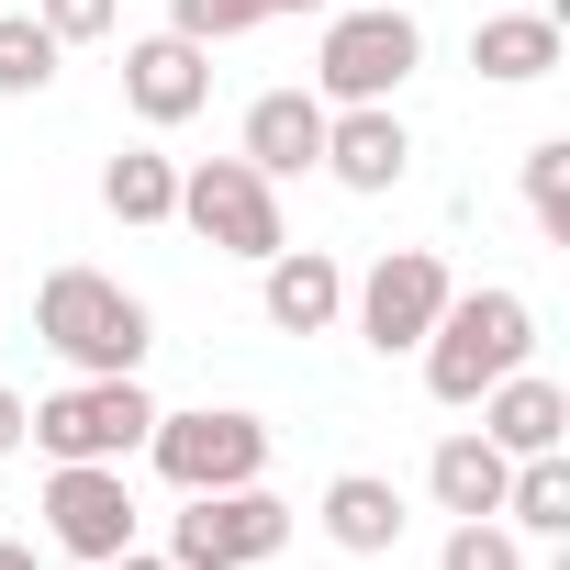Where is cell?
Returning <instances> with one entry per match:
<instances>
[{
    "label": "cell",
    "mask_w": 570,
    "mask_h": 570,
    "mask_svg": "<svg viewBox=\"0 0 570 570\" xmlns=\"http://www.w3.org/2000/svg\"><path fill=\"white\" fill-rule=\"evenodd\" d=\"M57 35L35 23V12H0V101H35V90H57Z\"/></svg>",
    "instance_id": "obj_20"
},
{
    "label": "cell",
    "mask_w": 570,
    "mask_h": 570,
    "mask_svg": "<svg viewBox=\"0 0 570 570\" xmlns=\"http://www.w3.org/2000/svg\"><path fill=\"white\" fill-rule=\"evenodd\" d=\"M146 425H157V403H146L135 381H68V392L23 403V436H35L46 459H135Z\"/></svg>",
    "instance_id": "obj_7"
},
{
    "label": "cell",
    "mask_w": 570,
    "mask_h": 570,
    "mask_svg": "<svg viewBox=\"0 0 570 570\" xmlns=\"http://www.w3.org/2000/svg\"><path fill=\"white\" fill-rule=\"evenodd\" d=\"M257 12H268V23H279V12H336V0H257Z\"/></svg>",
    "instance_id": "obj_28"
},
{
    "label": "cell",
    "mask_w": 570,
    "mask_h": 570,
    "mask_svg": "<svg viewBox=\"0 0 570 570\" xmlns=\"http://www.w3.org/2000/svg\"><path fill=\"white\" fill-rule=\"evenodd\" d=\"M235 157H246L257 179H303V168H325V90H257Z\"/></svg>",
    "instance_id": "obj_12"
},
{
    "label": "cell",
    "mask_w": 570,
    "mask_h": 570,
    "mask_svg": "<svg viewBox=\"0 0 570 570\" xmlns=\"http://www.w3.org/2000/svg\"><path fill=\"white\" fill-rule=\"evenodd\" d=\"M268 12L257 0H168V35H190V46H235V35H257Z\"/></svg>",
    "instance_id": "obj_23"
},
{
    "label": "cell",
    "mask_w": 570,
    "mask_h": 570,
    "mask_svg": "<svg viewBox=\"0 0 570 570\" xmlns=\"http://www.w3.org/2000/svg\"><path fill=\"white\" fill-rule=\"evenodd\" d=\"M325 537H336L347 559H392V548H403V492H392L381 470H336V481H325Z\"/></svg>",
    "instance_id": "obj_16"
},
{
    "label": "cell",
    "mask_w": 570,
    "mask_h": 570,
    "mask_svg": "<svg viewBox=\"0 0 570 570\" xmlns=\"http://www.w3.org/2000/svg\"><path fill=\"white\" fill-rule=\"evenodd\" d=\"M146 459H157L168 492H235V481H268V425L235 414V403L157 414V425H146Z\"/></svg>",
    "instance_id": "obj_4"
},
{
    "label": "cell",
    "mask_w": 570,
    "mask_h": 570,
    "mask_svg": "<svg viewBox=\"0 0 570 570\" xmlns=\"http://www.w3.org/2000/svg\"><path fill=\"white\" fill-rule=\"evenodd\" d=\"M292 548V503L268 481H235V492H179L168 514V570H257Z\"/></svg>",
    "instance_id": "obj_3"
},
{
    "label": "cell",
    "mask_w": 570,
    "mask_h": 570,
    "mask_svg": "<svg viewBox=\"0 0 570 570\" xmlns=\"http://www.w3.org/2000/svg\"><path fill=\"white\" fill-rule=\"evenodd\" d=\"M414 68H425V35H414L403 0H347V12L325 23V57H314L325 101H392Z\"/></svg>",
    "instance_id": "obj_5"
},
{
    "label": "cell",
    "mask_w": 570,
    "mask_h": 570,
    "mask_svg": "<svg viewBox=\"0 0 570 570\" xmlns=\"http://www.w3.org/2000/svg\"><path fill=\"white\" fill-rule=\"evenodd\" d=\"M12 448H23V392L0 381V459H12Z\"/></svg>",
    "instance_id": "obj_25"
},
{
    "label": "cell",
    "mask_w": 570,
    "mask_h": 570,
    "mask_svg": "<svg viewBox=\"0 0 570 570\" xmlns=\"http://www.w3.org/2000/svg\"><path fill=\"white\" fill-rule=\"evenodd\" d=\"M436 570H525V548H514V525H503V514H459V525H448V548H436Z\"/></svg>",
    "instance_id": "obj_22"
},
{
    "label": "cell",
    "mask_w": 570,
    "mask_h": 570,
    "mask_svg": "<svg viewBox=\"0 0 570 570\" xmlns=\"http://www.w3.org/2000/svg\"><path fill=\"white\" fill-rule=\"evenodd\" d=\"M425 392L448 403V414H470L503 370H525L537 358V303L525 292H503V279H481V292H448V314L425 325Z\"/></svg>",
    "instance_id": "obj_1"
},
{
    "label": "cell",
    "mask_w": 570,
    "mask_h": 570,
    "mask_svg": "<svg viewBox=\"0 0 570 570\" xmlns=\"http://www.w3.org/2000/svg\"><path fill=\"white\" fill-rule=\"evenodd\" d=\"M448 292H459V279H448V257H436V246H381V257H370V279L347 292V314H358V336H370L381 358H414V347H425V325L448 314Z\"/></svg>",
    "instance_id": "obj_8"
},
{
    "label": "cell",
    "mask_w": 570,
    "mask_h": 570,
    "mask_svg": "<svg viewBox=\"0 0 570 570\" xmlns=\"http://www.w3.org/2000/svg\"><path fill=\"white\" fill-rule=\"evenodd\" d=\"M101 570H168V559H146V548H112V559H101Z\"/></svg>",
    "instance_id": "obj_27"
},
{
    "label": "cell",
    "mask_w": 570,
    "mask_h": 570,
    "mask_svg": "<svg viewBox=\"0 0 570 570\" xmlns=\"http://www.w3.org/2000/svg\"><path fill=\"white\" fill-rule=\"evenodd\" d=\"M325 168H336V190L381 202V190L414 168V135H403V112H392V101H325Z\"/></svg>",
    "instance_id": "obj_10"
},
{
    "label": "cell",
    "mask_w": 570,
    "mask_h": 570,
    "mask_svg": "<svg viewBox=\"0 0 570 570\" xmlns=\"http://www.w3.org/2000/svg\"><path fill=\"white\" fill-rule=\"evenodd\" d=\"M101 213H112V224H179V168H168L157 146H124V157L101 168Z\"/></svg>",
    "instance_id": "obj_18"
},
{
    "label": "cell",
    "mask_w": 570,
    "mask_h": 570,
    "mask_svg": "<svg viewBox=\"0 0 570 570\" xmlns=\"http://www.w3.org/2000/svg\"><path fill=\"white\" fill-rule=\"evenodd\" d=\"M503 481H514V459H503L481 425L436 436V459H425V492H436L448 514H503Z\"/></svg>",
    "instance_id": "obj_17"
},
{
    "label": "cell",
    "mask_w": 570,
    "mask_h": 570,
    "mask_svg": "<svg viewBox=\"0 0 570 570\" xmlns=\"http://www.w3.org/2000/svg\"><path fill=\"white\" fill-rule=\"evenodd\" d=\"M0 570H46V559H35V548H23V537H0Z\"/></svg>",
    "instance_id": "obj_26"
},
{
    "label": "cell",
    "mask_w": 570,
    "mask_h": 570,
    "mask_svg": "<svg viewBox=\"0 0 570 570\" xmlns=\"http://www.w3.org/2000/svg\"><path fill=\"white\" fill-rule=\"evenodd\" d=\"M503 525H514V537H570V459H559V448L514 459V481H503Z\"/></svg>",
    "instance_id": "obj_19"
},
{
    "label": "cell",
    "mask_w": 570,
    "mask_h": 570,
    "mask_svg": "<svg viewBox=\"0 0 570 570\" xmlns=\"http://www.w3.org/2000/svg\"><path fill=\"white\" fill-rule=\"evenodd\" d=\"M46 537L68 548V559H112V548H135V481H124V459H57V481H46Z\"/></svg>",
    "instance_id": "obj_9"
},
{
    "label": "cell",
    "mask_w": 570,
    "mask_h": 570,
    "mask_svg": "<svg viewBox=\"0 0 570 570\" xmlns=\"http://www.w3.org/2000/svg\"><path fill=\"white\" fill-rule=\"evenodd\" d=\"M257 303H268L279 336H325L347 314V268L325 246H279V257H257Z\"/></svg>",
    "instance_id": "obj_13"
},
{
    "label": "cell",
    "mask_w": 570,
    "mask_h": 570,
    "mask_svg": "<svg viewBox=\"0 0 570 570\" xmlns=\"http://www.w3.org/2000/svg\"><path fill=\"white\" fill-rule=\"evenodd\" d=\"M124 101H135V124H190V112L213 101V46H190V35H135V46H124Z\"/></svg>",
    "instance_id": "obj_11"
},
{
    "label": "cell",
    "mask_w": 570,
    "mask_h": 570,
    "mask_svg": "<svg viewBox=\"0 0 570 570\" xmlns=\"http://www.w3.org/2000/svg\"><path fill=\"white\" fill-rule=\"evenodd\" d=\"M35 23H46L57 46H101V35L124 23V0H35Z\"/></svg>",
    "instance_id": "obj_24"
},
{
    "label": "cell",
    "mask_w": 570,
    "mask_h": 570,
    "mask_svg": "<svg viewBox=\"0 0 570 570\" xmlns=\"http://www.w3.org/2000/svg\"><path fill=\"white\" fill-rule=\"evenodd\" d=\"M35 336H46L79 381H135L146 347H157L146 303L124 292V279H101V268H57V279H46V292H35Z\"/></svg>",
    "instance_id": "obj_2"
},
{
    "label": "cell",
    "mask_w": 570,
    "mask_h": 570,
    "mask_svg": "<svg viewBox=\"0 0 570 570\" xmlns=\"http://www.w3.org/2000/svg\"><path fill=\"white\" fill-rule=\"evenodd\" d=\"M179 224L224 257H279L292 246V224H279V179H257L246 157H202L179 168Z\"/></svg>",
    "instance_id": "obj_6"
},
{
    "label": "cell",
    "mask_w": 570,
    "mask_h": 570,
    "mask_svg": "<svg viewBox=\"0 0 570 570\" xmlns=\"http://www.w3.org/2000/svg\"><path fill=\"white\" fill-rule=\"evenodd\" d=\"M481 436H492L503 459L570 448V392H559V381H537V370H503V381L481 392Z\"/></svg>",
    "instance_id": "obj_14"
},
{
    "label": "cell",
    "mask_w": 570,
    "mask_h": 570,
    "mask_svg": "<svg viewBox=\"0 0 570 570\" xmlns=\"http://www.w3.org/2000/svg\"><path fill=\"white\" fill-rule=\"evenodd\" d=\"M525 213L548 246H570V135H537L525 146Z\"/></svg>",
    "instance_id": "obj_21"
},
{
    "label": "cell",
    "mask_w": 570,
    "mask_h": 570,
    "mask_svg": "<svg viewBox=\"0 0 570 570\" xmlns=\"http://www.w3.org/2000/svg\"><path fill=\"white\" fill-rule=\"evenodd\" d=\"M470 68H481V79H503V90H537V79H559V12H481V35H470Z\"/></svg>",
    "instance_id": "obj_15"
}]
</instances>
